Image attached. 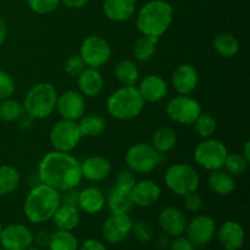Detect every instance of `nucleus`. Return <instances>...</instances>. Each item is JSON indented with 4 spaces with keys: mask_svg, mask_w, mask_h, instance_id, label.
Masks as SVG:
<instances>
[{
    "mask_svg": "<svg viewBox=\"0 0 250 250\" xmlns=\"http://www.w3.org/2000/svg\"><path fill=\"white\" fill-rule=\"evenodd\" d=\"M132 233L134 234L137 241H139L141 243H149L153 239L154 229L149 222L138 220L132 225Z\"/></svg>",
    "mask_w": 250,
    "mask_h": 250,
    "instance_id": "4c0bfd02",
    "label": "nucleus"
},
{
    "mask_svg": "<svg viewBox=\"0 0 250 250\" xmlns=\"http://www.w3.org/2000/svg\"><path fill=\"white\" fill-rule=\"evenodd\" d=\"M185 233L195 247L207 246L216 233L215 220L209 215H198L187 222Z\"/></svg>",
    "mask_w": 250,
    "mask_h": 250,
    "instance_id": "f8f14e48",
    "label": "nucleus"
},
{
    "mask_svg": "<svg viewBox=\"0 0 250 250\" xmlns=\"http://www.w3.org/2000/svg\"><path fill=\"white\" fill-rule=\"evenodd\" d=\"M112 55V49L109 42L100 36H89L82 42L80 56L87 67L98 68L106 65Z\"/></svg>",
    "mask_w": 250,
    "mask_h": 250,
    "instance_id": "9b49d317",
    "label": "nucleus"
},
{
    "mask_svg": "<svg viewBox=\"0 0 250 250\" xmlns=\"http://www.w3.org/2000/svg\"><path fill=\"white\" fill-rule=\"evenodd\" d=\"M29 9L38 15H48L55 11L61 4L60 0H27Z\"/></svg>",
    "mask_w": 250,
    "mask_h": 250,
    "instance_id": "58836bf2",
    "label": "nucleus"
},
{
    "mask_svg": "<svg viewBox=\"0 0 250 250\" xmlns=\"http://www.w3.org/2000/svg\"><path fill=\"white\" fill-rule=\"evenodd\" d=\"M51 220L58 229L72 232L81 222V210L76 205L61 203Z\"/></svg>",
    "mask_w": 250,
    "mask_h": 250,
    "instance_id": "a878e982",
    "label": "nucleus"
},
{
    "mask_svg": "<svg viewBox=\"0 0 250 250\" xmlns=\"http://www.w3.org/2000/svg\"><path fill=\"white\" fill-rule=\"evenodd\" d=\"M26 250H42L41 248H32V247H29L28 249H26Z\"/></svg>",
    "mask_w": 250,
    "mask_h": 250,
    "instance_id": "603ef678",
    "label": "nucleus"
},
{
    "mask_svg": "<svg viewBox=\"0 0 250 250\" xmlns=\"http://www.w3.org/2000/svg\"><path fill=\"white\" fill-rule=\"evenodd\" d=\"M60 1L68 9H82L89 0H60Z\"/></svg>",
    "mask_w": 250,
    "mask_h": 250,
    "instance_id": "09e8293b",
    "label": "nucleus"
},
{
    "mask_svg": "<svg viewBox=\"0 0 250 250\" xmlns=\"http://www.w3.org/2000/svg\"><path fill=\"white\" fill-rule=\"evenodd\" d=\"M131 192L134 207L139 208L153 207L161 197L160 186L151 180L137 181Z\"/></svg>",
    "mask_w": 250,
    "mask_h": 250,
    "instance_id": "6ab92c4d",
    "label": "nucleus"
},
{
    "mask_svg": "<svg viewBox=\"0 0 250 250\" xmlns=\"http://www.w3.org/2000/svg\"><path fill=\"white\" fill-rule=\"evenodd\" d=\"M77 124L80 127L82 138L99 137L106 129V121L99 114H84L78 120Z\"/></svg>",
    "mask_w": 250,
    "mask_h": 250,
    "instance_id": "c756f323",
    "label": "nucleus"
},
{
    "mask_svg": "<svg viewBox=\"0 0 250 250\" xmlns=\"http://www.w3.org/2000/svg\"><path fill=\"white\" fill-rule=\"evenodd\" d=\"M1 231H2V225L1 222H0V236H1Z\"/></svg>",
    "mask_w": 250,
    "mask_h": 250,
    "instance_id": "864d4df0",
    "label": "nucleus"
},
{
    "mask_svg": "<svg viewBox=\"0 0 250 250\" xmlns=\"http://www.w3.org/2000/svg\"><path fill=\"white\" fill-rule=\"evenodd\" d=\"M137 182L136 173L133 171H131L129 168H124V170L119 171L116 176V185L122 186V187L131 188L134 186V183Z\"/></svg>",
    "mask_w": 250,
    "mask_h": 250,
    "instance_id": "37998d69",
    "label": "nucleus"
},
{
    "mask_svg": "<svg viewBox=\"0 0 250 250\" xmlns=\"http://www.w3.org/2000/svg\"><path fill=\"white\" fill-rule=\"evenodd\" d=\"M166 187L178 197L197 192L200 185L199 173L189 164L176 163L166 168L164 173Z\"/></svg>",
    "mask_w": 250,
    "mask_h": 250,
    "instance_id": "423d86ee",
    "label": "nucleus"
},
{
    "mask_svg": "<svg viewBox=\"0 0 250 250\" xmlns=\"http://www.w3.org/2000/svg\"><path fill=\"white\" fill-rule=\"evenodd\" d=\"M187 217L185 212L176 207H165L158 215V224L164 234L167 237L183 236L187 227Z\"/></svg>",
    "mask_w": 250,
    "mask_h": 250,
    "instance_id": "dca6fc26",
    "label": "nucleus"
},
{
    "mask_svg": "<svg viewBox=\"0 0 250 250\" xmlns=\"http://www.w3.org/2000/svg\"><path fill=\"white\" fill-rule=\"evenodd\" d=\"M82 139L77 121L61 119L51 127L49 132V142L54 150L71 153Z\"/></svg>",
    "mask_w": 250,
    "mask_h": 250,
    "instance_id": "1a4fd4ad",
    "label": "nucleus"
},
{
    "mask_svg": "<svg viewBox=\"0 0 250 250\" xmlns=\"http://www.w3.org/2000/svg\"><path fill=\"white\" fill-rule=\"evenodd\" d=\"M114 76L121 85H136L139 81L138 66L133 60L124 59L115 65Z\"/></svg>",
    "mask_w": 250,
    "mask_h": 250,
    "instance_id": "cd10ccee",
    "label": "nucleus"
},
{
    "mask_svg": "<svg viewBox=\"0 0 250 250\" xmlns=\"http://www.w3.org/2000/svg\"><path fill=\"white\" fill-rule=\"evenodd\" d=\"M76 78L80 93L84 98L98 97L104 89V77L98 68L85 67Z\"/></svg>",
    "mask_w": 250,
    "mask_h": 250,
    "instance_id": "4be33fe9",
    "label": "nucleus"
},
{
    "mask_svg": "<svg viewBox=\"0 0 250 250\" xmlns=\"http://www.w3.org/2000/svg\"><path fill=\"white\" fill-rule=\"evenodd\" d=\"M217 238L225 250H239L246 241V232L238 222L226 221L217 231Z\"/></svg>",
    "mask_w": 250,
    "mask_h": 250,
    "instance_id": "412c9836",
    "label": "nucleus"
},
{
    "mask_svg": "<svg viewBox=\"0 0 250 250\" xmlns=\"http://www.w3.org/2000/svg\"><path fill=\"white\" fill-rule=\"evenodd\" d=\"M249 160H247L241 153H229L222 168L232 176H241L247 172Z\"/></svg>",
    "mask_w": 250,
    "mask_h": 250,
    "instance_id": "e433bc0d",
    "label": "nucleus"
},
{
    "mask_svg": "<svg viewBox=\"0 0 250 250\" xmlns=\"http://www.w3.org/2000/svg\"><path fill=\"white\" fill-rule=\"evenodd\" d=\"M80 250H107L106 247L104 246V243H102L98 239L89 238L87 241L83 242V244L81 246Z\"/></svg>",
    "mask_w": 250,
    "mask_h": 250,
    "instance_id": "49530a36",
    "label": "nucleus"
},
{
    "mask_svg": "<svg viewBox=\"0 0 250 250\" xmlns=\"http://www.w3.org/2000/svg\"><path fill=\"white\" fill-rule=\"evenodd\" d=\"M24 115L23 105L12 98L1 100L0 103V119L5 122H16Z\"/></svg>",
    "mask_w": 250,
    "mask_h": 250,
    "instance_id": "f704fd0d",
    "label": "nucleus"
},
{
    "mask_svg": "<svg viewBox=\"0 0 250 250\" xmlns=\"http://www.w3.org/2000/svg\"><path fill=\"white\" fill-rule=\"evenodd\" d=\"M60 204V192L49 186L39 183L34 186L26 195L23 203L24 216L32 224H44L53 219Z\"/></svg>",
    "mask_w": 250,
    "mask_h": 250,
    "instance_id": "f03ea898",
    "label": "nucleus"
},
{
    "mask_svg": "<svg viewBox=\"0 0 250 250\" xmlns=\"http://www.w3.org/2000/svg\"><path fill=\"white\" fill-rule=\"evenodd\" d=\"M6 33H7L6 23H5V21L2 20V17L0 16V45L4 43L5 38H6Z\"/></svg>",
    "mask_w": 250,
    "mask_h": 250,
    "instance_id": "8fccbe9b",
    "label": "nucleus"
},
{
    "mask_svg": "<svg viewBox=\"0 0 250 250\" xmlns=\"http://www.w3.org/2000/svg\"><path fill=\"white\" fill-rule=\"evenodd\" d=\"M173 21V7L165 0H150L139 9L136 19L137 29L143 36L160 38Z\"/></svg>",
    "mask_w": 250,
    "mask_h": 250,
    "instance_id": "7ed1b4c3",
    "label": "nucleus"
},
{
    "mask_svg": "<svg viewBox=\"0 0 250 250\" xmlns=\"http://www.w3.org/2000/svg\"><path fill=\"white\" fill-rule=\"evenodd\" d=\"M146 102L136 85H122L110 94L106 100L109 115L119 121H129L136 119L143 111Z\"/></svg>",
    "mask_w": 250,
    "mask_h": 250,
    "instance_id": "20e7f679",
    "label": "nucleus"
},
{
    "mask_svg": "<svg viewBox=\"0 0 250 250\" xmlns=\"http://www.w3.org/2000/svg\"><path fill=\"white\" fill-rule=\"evenodd\" d=\"M41 183L59 192L75 189L82 182L81 163L70 153L53 150L42 158L38 164Z\"/></svg>",
    "mask_w": 250,
    "mask_h": 250,
    "instance_id": "f257e3e1",
    "label": "nucleus"
},
{
    "mask_svg": "<svg viewBox=\"0 0 250 250\" xmlns=\"http://www.w3.org/2000/svg\"><path fill=\"white\" fill-rule=\"evenodd\" d=\"M197 247L187 238V237H175L170 243V250H195Z\"/></svg>",
    "mask_w": 250,
    "mask_h": 250,
    "instance_id": "c03bdc74",
    "label": "nucleus"
},
{
    "mask_svg": "<svg viewBox=\"0 0 250 250\" xmlns=\"http://www.w3.org/2000/svg\"><path fill=\"white\" fill-rule=\"evenodd\" d=\"M227 154L229 150L226 146L221 141L211 137L204 139L195 146L193 158L198 166L207 171H214L224 167Z\"/></svg>",
    "mask_w": 250,
    "mask_h": 250,
    "instance_id": "6e6552de",
    "label": "nucleus"
},
{
    "mask_svg": "<svg viewBox=\"0 0 250 250\" xmlns=\"http://www.w3.org/2000/svg\"><path fill=\"white\" fill-rule=\"evenodd\" d=\"M161 156L150 143H137L127 150L125 163L134 173L148 175L160 165Z\"/></svg>",
    "mask_w": 250,
    "mask_h": 250,
    "instance_id": "0eeeda50",
    "label": "nucleus"
},
{
    "mask_svg": "<svg viewBox=\"0 0 250 250\" xmlns=\"http://www.w3.org/2000/svg\"><path fill=\"white\" fill-rule=\"evenodd\" d=\"M159 39L160 38L142 34V37L137 39L133 45V55L136 60L139 62H146V61L151 60L156 53Z\"/></svg>",
    "mask_w": 250,
    "mask_h": 250,
    "instance_id": "473e14b6",
    "label": "nucleus"
},
{
    "mask_svg": "<svg viewBox=\"0 0 250 250\" xmlns=\"http://www.w3.org/2000/svg\"><path fill=\"white\" fill-rule=\"evenodd\" d=\"M150 144L159 154L164 155V154H167L168 151H171L176 146V144H177V134H176L175 129H172L171 127H159L153 133Z\"/></svg>",
    "mask_w": 250,
    "mask_h": 250,
    "instance_id": "c85d7f7f",
    "label": "nucleus"
},
{
    "mask_svg": "<svg viewBox=\"0 0 250 250\" xmlns=\"http://www.w3.org/2000/svg\"><path fill=\"white\" fill-rule=\"evenodd\" d=\"M58 90L55 85L49 82L34 84L24 97V114L33 120H44L53 115L56 110Z\"/></svg>",
    "mask_w": 250,
    "mask_h": 250,
    "instance_id": "39448f33",
    "label": "nucleus"
},
{
    "mask_svg": "<svg viewBox=\"0 0 250 250\" xmlns=\"http://www.w3.org/2000/svg\"><path fill=\"white\" fill-rule=\"evenodd\" d=\"M0 244L5 250H26L33 244V233L22 224H11L2 227Z\"/></svg>",
    "mask_w": 250,
    "mask_h": 250,
    "instance_id": "4468645a",
    "label": "nucleus"
},
{
    "mask_svg": "<svg viewBox=\"0 0 250 250\" xmlns=\"http://www.w3.org/2000/svg\"><path fill=\"white\" fill-rule=\"evenodd\" d=\"M138 82L137 89L146 103H159L167 97L168 85L161 76L148 75Z\"/></svg>",
    "mask_w": 250,
    "mask_h": 250,
    "instance_id": "aec40b11",
    "label": "nucleus"
},
{
    "mask_svg": "<svg viewBox=\"0 0 250 250\" xmlns=\"http://www.w3.org/2000/svg\"><path fill=\"white\" fill-rule=\"evenodd\" d=\"M195 129V133L203 139L211 138L214 136V133L216 132V120L212 116L211 114H208V112H203L197 117V120L193 124Z\"/></svg>",
    "mask_w": 250,
    "mask_h": 250,
    "instance_id": "c9c22d12",
    "label": "nucleus"
},
{
    "mask_svg": "<svg viewBox=\"0 0 250 250\" xmlns=\"http://www.w3.org/2000/svg\"><path fill=\"white\" fill-rule=\"evenodd\" d=\"M112 170L111 163L102 155H92L81 163V172L84 180L90 182H102L106 180Z\"/></svg>",
    "mask_w": 250,
    "mask_h": 250,
    "instance_id": "a211bd4d",
    "label": "nucleus"
},
{
    "mask_svg": "<svg viewBox=\"0 0 250 250\" xmlns=\"http://www.w3.org/2000/svg\"><path fill=\"white\" fill-rule=\"evenodd\" d=\"M208 186L216 195L226 197L234 192L236 181H234V176H232L224 168H219V170L210 171L208 176Z\"/></svg>",
    "mask_w": 250,
    "mask_h": 250,
    "instance_id": "bb28decb",
    "label": "nucleus"
},
{
    "mask_svg": "<svg viewBox=\"0 0 250 250\" xmlns=\"http://www.w3.org/2000/svg\"><path fill=\"white\" fill-rule=\"evenodd\" d=\"M136 0H104L103 10L110 21L126 22L136 11Z\"/></svg>",
    "mask_w": 250,
    "mask_h": 250,
    "instance_id": "393cba45",
    "label": "nucleus"
},
{
    "mask_svg": "<svg viewBox=\"0 0 250 250\" xmlns=\"http://www.w3.org/2000/svg\"><path fill=\"white\" fill-rule=\"evenodd\" d=\"M106 205L105 195L99 188L87 187L78 193L77 207L81 211L88 215L99 214Z\"/></svg>",
    "mask_w": 250,
    "mask_h": 250,
    "instance_id": "b1692460",
    "label": "nucleus"
},
{
    "mask_svg": "<svg viewBox=\"0 0 250 250\" xmlns=\"http://www.w3.org/2000/svg\"><path fill=\"white\" fill-rule=\"evenodd\" d=\"M48 248L49 250H78V241L72 232L56 229L50 233Z\"/></svg>",
    "mask_w": 250,
    "mask_h": 250,
    "instance_id": "72a5a7b5",
    "label": "nucleus"
},
{
    "mask_svg": "<svg viewBox=\"0 0 250 250\" xmlns=\"http://www.w3.org/2000/svg\"><path fill=\"white\" fill-rule=\"evenodd\" d=\"M132 225L129 214H111L103 224V237L111 244L121 243L132 233Z\"/></svg>",
    "mask_w": 250,
    "mask_h": 250,
    "instance_id": "ddd939ff",
    "label": "nucleus"
},
{
    "mask_svg": "<svg viewBox=\"0 0 250 250\" xmlns=\"http://www.w3.org/2000/svg\"><path fill=\"white\" fill-rule=\"evenodd\" d=\"M49 239H50V233H48V232L39 231L36 234H33V242H36L38 244V247H41V248L48 247Z\"/></svg>",
    "mask_w": 250,
    "mask_h": 250,
    "instance_id": "de8ad7c7",
    "label": "nucleus"
},
{
    "mask_svg": "<svg viewBox=\"0 0 250 250\" xmlns=\"http://www.w3.org/2000/svg\"><path fill=\"white\" fill-rule=\"evenodd\" d=\"M242 155L247 159V160L250 161V142L247 141L246 143L243 144V149H242Z\"/></svg>",
    "mask_w": 250,
    "mask_h": 250,
    "instance_id": "3c124183",
    "label": "nucleus"
},
{
    "mask_svg": "<svg viewBox=\"0 0 250 250\" xmlns=\"http://www.w3.org/2000/svg\"><path fill=\"white\" fill-rule=\"evenodd\" d=\"M166 114L172 122L192 126L202 114V105L190 95H176L166 105Z\"/></svg>",
    "mask_w": 250,
    "mask_h": 250,
    "instance_id": "9d476101",
    "label": "nucleus"
},
{
    "mask_svg": "<svg viewBox=\"0 0 250 250\" xmlns=\"http://www.w3.org/2000/svg\"><path fill=\"white\" fill-rule=\"evenodd\" d=\"M183 207L189 212H198L203 208V198L197 192L183 195Z\"/></svg>",
    "mask_w": 250,
    "mask_h": 250,
    "instance_id": "79ce46f5",
    "label": "nucleus"
},
{
    "mask_svg": "<svg viewBox=\"0 0 250 250\" xmlns=\"http://www.w3.org/2000/svg\"><path fill=\"white\" fill-rule=\"evenodd\" d=\"M78 193L80 190H77V188L75 189H68L65 192H61V203H65V204L70 205H76L77 207L78 203Z\"/></svg>",
    "mask_w": 250,
    "mask_h": 250,
    "instance_id": "a18cd8bd",
    "label": "nucleus"
},
{
    "mask_svg": "<svg viewBox=\"0 0 250 250\" xmlns=\"http://www.w3.org/2000/svg\"><path fill=\"white\" fill-rule=\"evenodd\" d=\"M85 67L87 66H85L84 61L80 56V54H72L63 62V71H65V73L73 78L77 77Z\"/></svg>",
    "mask_w": 250,
    "mask_h": 250,
    "instance_id": "ea45409f",
    "label": "nucleus"
},
{
    "mask_svg": "<svg viewBox=\"0 0 250 250\" xmlns=\"http://www.w3.org/2000/svg\"><path fill=\"white\" fill-rule=\"evenodd\" d=\"M16 90V84L11 76L5 71L0 70V102L11 98Z\"/></svg>",
    "mask_w": 250,
    "mask_h": 250,
    "instance_id": "a19ab883",
    "label": "nucleus"
},
{
    "mask_svg": "<svg viewBox=\"0 0 250 250\" xmlns=\"http://www.w3.org/2000/svg\"><path fill=\"white\" fill-rule=\"evenodd\" d=\"M56 111L61 119L78 121L85 114L84 97L76 90H66L62 94L58 95Z\"/></svg>",
    "mask_w": 250,
    "mask_h": 250,
    "instance_id": "2eb2a0df",
    "label": "nucleus"
},
{
    "mask_svg": "<svg viewBox=\"0 0 250 250\" xmlns=\"http://www.w3.org/2000/svg\"><path fill=\"white\" fill-rule=\"evenodd\" d=\"M199 83V73L190 63H181L171 73V84L180 95H189Z\"/></svg>",
    "mask_w": 250,
    "mask_h": 250,
    "instance_id": "f3484780",
    "label": "nucleus"
},
{
    "mask_svg": "<svg viewBox=\"0 0 250 250\" xmlns=\"http://www.w3.org/2000/svg\"><path fill=\"white\" fill-rule=\"evenodd\" d=\"M215 51L222 58H233L239 51V42L232 33H220L212 41Z\"/></svg>",
    "mask_w": 250,
    "mask_h": 250,
    "instance_id": "2f4dec72",
    "label": "nucleus"
},
{
    "mask_svg": "<svg viewBox=\"0 0 250 250\" xmlns=\"http://www.w3.org/2000/svg\"><path fill=\"white\" fill-rule=\"evenodd\" d=\"M131 188L122 187V186L115 185L109 190L106 199V205L111 214H129L134 207L133 199H132Z\"/></svg>",
    "mask_w": 250,
    "mask_h": 250,
    "instance_id": "5701e85b",
    "label": "nucleus"
},
{
    "mask_svg": "<svg viewBox=\"0 0 250 250\" xmlns=\"http://www.w3.org/2000/svg\"><path fill=\"white\" fill-rule=\"evenodd\" d=\"M21 183V173L12 165H0V197L14 193Z\"/></svg>",
    "mask_w": 250,
    "mask_h": 250,
    "instance_id": "7c9ffc66",
    "label": "nucleus"
}]
</instances>
